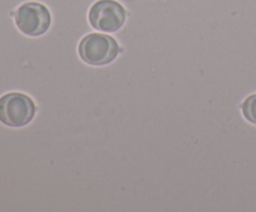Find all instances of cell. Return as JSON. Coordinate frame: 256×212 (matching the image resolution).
<instances>
[{
	"instance_id": "cell-1",
	"label": "cell",
	"mask_w": 256,
	"mask_h": 212,
	"mask_svg": "<svg viewBox=\"0 0 256 212\" xmlns=\"http://www.w3.org/2000/svg\"><path fill=\"white\" fill-rule=\"evenodd\" d=\"M80 59L92 66L110 64L119 55V45L112 36L105 34H89L82 37L79 47Z\"/></svg>"
},
{
	"instance_id": "cell-2",
	"label": "cell",
	"mask_w": 256,
	"mask_h": 212,
	"mask_svg": "<svg viewBox=\"0 0 256 212\" xmlns=\"http://www.w3.org/2000/svg\"><path fill=\"white\" fill-rule=\"evenodd\" d=\"M36 106L32 97L22 92H9L0 97V122L10 127H22L35 116Z\"/></svg>"
},
{
	"instance_id": "cell-4",
	"label": "cell",
	"mask_w": 256,
	"mask_h": 212,
	"mask_svg": "<svg viewBox=\"0 0 256 212\" xmlns=\"http://www.w3.org/2000/svg\"><path fill=\"white\" fill-rule=\"evenodd\" d=\"M126 20V10L115 0H99L89 10V22L94 29L115 32L122 29Z\"/></svg>"
},
{
	"instance_id": "cell-3",
	"label": "cell",
	"mask_w": 256,
	"mask_h": 212,
	"mask_svg": "<svg viewBox=\"0 0 256 212\" xmlns=\"http://www.w3.org/2000/svg\"><path fill=\"white\" fill-rule=\"evenodd\" d=\"M15 24L28 36H40L49 30L52 15L49 9L40 2L29 1L20 5L14 14Z\"/></svg>"
},
{
	"instance_id": "cell-5",
	"label": "cell",
	"mask_w": 256,
	"mask_h": 212,
	"mask_svg": "<svg viewBox=\"0 0 256 212\" xmlns=\"http://www.w3.org/2000/svg\"><path fill=\"white\" fill-rule=\"evenodd\" d=\"M242 115L252 124L256 125V94L250 95L242 105Z\"/></svg>"
}]
</instances>
